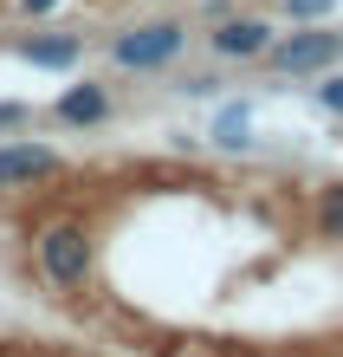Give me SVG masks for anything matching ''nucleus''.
<instances>
[{
	"label": "nucleus",
	"instance_id": "nucleus-7",
	"mask_svg": "<svg viewBox=\"0 0 343 357\" xmlns=\"http://www.w3.org/2000/svg\"><path fill=\"white\" fill-rule=\"evenodd\" d=\"M78 52H84L78 33H39V39H19V59H26V66H46V72L78 66Z\"/></svg>",
	"mask_w": 343,
	"mask_h": 357
},
{
	"label": "nucleus",
	"instance_id": "nucleus-12",
	"mask_svg": "<svg viewBox=\"0 0 343 357\" xmlns=\"http://www.w3.org/2000/svg\"><path fill=\"white\" fill-rule=\"evenodd\" d=\"M19 123H26V104H19V98H0V130H19Z\"/></svg>",
	"mask_w": 343,
	"mask_h": 357
},
{
	"label": "nucleus",
	"instance_id": "nucleus-3",
	"mask_svg": "<svg viewBox=\"0 0 343 357\" xmlns=\"http://www.w3.org/2000/svg\"><path fill=\"white\" fill-rule=\"evenodd\" d=\"M337 52H343V33H292V39H278V46H266L260 59H272V72H324V66H337Z\"/></svg>",
	"mask_w": 343,
	"mask_h": 357
},
{
	"label": "nucleus",
	"instance_id": "nucleus-4",
	"mask_svg": "<svg viewBox=\"0 0 343 357\" xmlns=\"http://www.w3.org/2000/svg\"><path fill=\"white\" fill-rule=\"evenodd\" d=\"M65 169V156L46 150V143H0V188H33V182H52Z\"/></svg>",
	"mask_w": 343,
	"mask_h": 357
},
{
	"label": "nucleus",
	"instance_id": "nucleus-1",
	"mask_svg": "<svg viewBox=\"0 0 343 357\" xmlns=\"http://www.w3.org/2000/svg\"><path fill=\"white\" fill-rule=\"evenodd\" d=\"M33 266H39V280L58 286V292H72L91 280V234H84L78 221H46L33 234Z\"/></svg>",
	"mask_w": 343,
	"mask_h": 357
},
{
	"label": "nucleus",
	"instance_id": "nucleus-6",
	"mask_svg": "<svg viewBox=\"0 0 343 357\" xmlns=\"http://www.w3.org/2000/svg\"><path fill=\"white\" fill-rule=\"evenodd\" d=\"M207 39H214V52H221V59H260V52L272 46L266 20H221Z\"/></svg>",
	"mask_w": 343,
	"mask_h": 357
},
{
	"label": "nucleus",
	"instance_id": "nucleus-5",
	"mask_svg": "<svg viewBox=\"0 0 343 357\" xmlns=\"http://www.w3.org/2000/svg\"><path fill=\"white\" fill-rule=\"evenodd\" d=\"M52 117L72 123V130H91V123L111 117V85H72V91H58Z\"/></svg>",
	"mask_w": 343,
	"mask_h": 357
},
{
	"label": "nucleus",
	"instance_id": "nucleus-13",
	"mask_svg": "<svg viewBox=\"0 0 343 357\" xmlns=\"http://www.w3.org/2000/svg\"><path fill=\"white\" fill-rule=\"evenodd\" d=\"M58 0H19V13H52Z\"/></svg>",
	"mask_w": 343,
	"mask_h": 357
},
{
	"label": "nucleus",
	"instance_id": "nucleus-10",
	"mask_svg": "<svg viewBox=\"0 0 343 357\" xmlns=\"http://www.w3.org/2000/svg\"><path fill=\"white\" fill-rule=\"evenodd\" d=\"M330 7H337V0H285V13H292V20H324Z\"/></svg>",
	"mask_w": 343,
	"mask_h": 357
},
{
	"label": "nucleus",
	"instance_id": "nucleus-11",
	"mask_svg": "<svg viewBox=\"0 0 343 357\" xmlns=\"http://www.w3.org/2000/svg\"><path fill=\"white\" fill-rule=\"evenodd\" d=\"M317 104H324V111H337V117H343V78H324V85H317Z\"/></svg>",
	"mask_w": 343,
	"mask_h": 357
},
{
	"label": "nucleus",
	"instance_id": "nucleus-2",
	"mask_svg": "<svg viewBox=\"0 0 343 357\" xmlns=\"http://www.w3.org/2000/svg\"><path fill=\"white\" fill-rule=\"evenodd\" d=\"M188 46V33L175 26V20H149V26H130V33H117L111 39V66L123 72H162V66H175Z\"/></svg>",
	"mask_w": 343,
	"mask_h": 357
},
{
	"label": "nucleus",
	"instance_id": "nucleus-8",
	"mask_svg": "<svg viewBox=\"0 0 343 357\" xmlns=\"http://www.w3.org/2000/svg\"><path fill=\"white\" fill-rule=\"evenodd\" d=\"M214 143H221V150H246L253 143V104H227V111L214 117Z\"/></svg>",
	"mask_w": 343,
	"mask_h": 357
},
{
	"label": "nucleus",
	"instance_id": "nucleus-9",
	"mask_svg": "<svg viewBox=\"0 0 343 357\" xmlns=\"http://www.w3.org/2000/svg\"><path fill=\"white\" fill-rule=\"evenodd\" d=\"M317 227H324L330 241H343V182H337V188H324V195H317Z\"/></svg>",
	"mask_w": 343,
	"mask_h": 357
}]
</instances>
